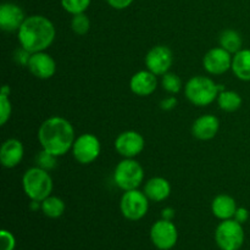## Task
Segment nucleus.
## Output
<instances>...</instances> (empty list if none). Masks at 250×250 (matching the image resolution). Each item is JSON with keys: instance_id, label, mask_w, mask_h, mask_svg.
Instances as JSON below:
<instances>
[{"instance_id": "obj_4", "label": "nucleus", "mask_w": 250, "mask_h": 250, "mask_svg": "<svg viewBox=\"0 0 250 250\" xmlns=\"http://www.w3.org/2000/svg\"><path fill=\"white\" fill-rule=\"evenodd\" d=\"M23 192L31 200L43 202L53 192V178L49 175V171L38 167H31L24 172L22 177Z\"/></svg>"}, {"instance_id": "obj_2", "label": "nucleus", "mask_w": 250, "mask_h": 250, "mask_svg": "<svg viewBox=\"0 0 250 250\" xmlns=\"http://www.w3.org/2000/svg\"><path fill=\"white\" fill-rule=\"evenodd\" d=\"M56 31L53 22L42 15H32L26 17L24 22L17 31L20 45L28 51L39 53L45 51L53 44Z\"/></svg>"}, {"instance_id": "obj_24", "label": "nucleus", "mask_w": 250, "mask_h": 250, "mask_svg": "<svg viewBox=\"0 0 250 250\" xmlns=\"http://www.w3.org/2000/svg\"><path fill=\"white\" fill-rule=\"evenodd\" d=\"M34 161H36L38 167L43 168V170L45 171H51L56 167V165H58V156H55L54 154L42 149L39 153H37Z\"/></svg>"}, {"instance_id": "obj_7", "label": "nucleus", "mask_w": 250, "mask_h": 250, "mask_svg": "<svg viewBox=\"0 0 250 250\" xmlns=\"http://www.w3.org/2000/svg\"><path fill=\"white\" fill-rule=\"evenodd\" d=\"M120 209L125 219L129 221H138L148 212L149 199L146 193L138 189L126 190L120 200Z\"/></svg>"}, {"instance_id": "obj_3", "label": "nucleus", "mask_w": 250, "mask_h": 250, "mask_svg": "<svg viewBox=\"0 0 250 250\" xmlns=\"http://www.w3.org/2000/svg\"><path fill=\"white\" fill-rule=\"evenodd\" d=\"M222 90H225L224 87L205 76L192 77L185 88L186 97L195 106H208L217 100L219 93Z\"/></svg>"}, {"instance_id": "obj_15", "label": "nucleus", "mask_w": 250, "mask_h": 250, "mask_svg": "<svg viewBox=\"0 0 250 250\" xmlns=\"http://www.w3.org/2000/svg\"><path fill=\"white\" fill-rule=\"evenodd\" d=\"M129 88L132 93L139 97H149L158 88L156 75L149 70H142L134 73L129 81Z\"/></svg>"}, {"instance_id": "obj_5", "label": "nucleus", "mask_w": 250, "mask_h": 250, "mask_svg": "<svg viewBox=\"0 0 250 250\" xmlns=\"http://www.w3.org/2000/svg\"><path fill=\"white\" fill-rule=\"evenodd\" d=\"M144 170L141 164L134 159H126L120 161L114 171V182L120 189H138L143 183Z\"/></svg>"}, {"instance_id": "obj_1", "label": "nucleus", "mask_w": 250, "mask_h": 250, "mask_svg": "<svg viewBox=\"0 0 250 250\" xmlns=\"http://www.w3.org/2000/svg\"><path fill=\"white\" fill-rule=\"evenodd\" d=\"M75 139V129L71 122L60 116L49 117L38 129V141L42 149L58 158L72 149Z\"/></svg>"}, {"instance_id": "obj_16", "label": "nucleus", "mask_w": 250, "mask_h": 250, "mask_svg": "<svg viewBox=\"0 0 250 250\" xmlns=\"http://www.w3.org/2000/svg\"><path fill=\"white\" fill-rule=\"evenodd\" d=\"M24 155V148L21 141L10 138L2 143L0 149V161L6 168H14L22 161Z\"/></svg>"}, {"instance_id": "obj_30", "label": "nucleus", "mask_w": 250, "mask_h": 250, "mask_svg": "<svg viewBox=\"0 0 250 250\" xmlns=\"http://www.w3.org/2000/svg\"><path fill=\"white\" fill-rule=\"evenodd\" d=\"M32 53L28 51L27 49H24L23 46H20L15 50L14 53V60L17 65H21V66H28L29 62V59H31Z\"/></svg>"}, {"instance_id": "obj_21", "label": "nucleus", "mask_w": 250, "mask_h": 250, "mask_svg": "<svg viewBox=\"0 0 250 250\" xmlns=\"http://www.w3.org/2000/svg\"><path fill=\"white\" fill-rule=\"evenodd\" d=\"M219 43L221 48H224L225 50H227L231 54L238 53L239 50H242V46H243V39L242 36L234 29H225L220 33Z\"/></svg>"}, {"instance_id": "obj_9", "label": "nucleus", "mask_w": 250, "mask_h": 250, "mask_svg": "<svg viewBox=\"0 0 250 250\" xmlns=\"http://www.w3.org/2000/svg\"><path fill=\"white\" fill-rule=\"evenodd\" d=\"M150 239L159 250H170L177 243L178 231L172 221L161 219L151 226Z\"/></svg>"}, {"instance_id": "obj_12", "label": "nucleus", "mask_w": 250, "mask_h": 250, "mask_svg": "<svg viewBox=\"0 0 250 250\" xmlns=\"http://www.w3.org/2000/svg\"><path fill=\"white\" fill-rule=\"evenodd\" d=\"M233 56L221 46L212 48L205 54L203 59V66L210 75H222L232 68Z\"/></svg>"}, {"instance_id": "obj_11", "label": "nucleus", "mask_w": 250, "mask_h": 250, "mask_svg": "<svg viewBox=\"0 0 250 250\" xmlns=\"http://www.w3.org/2000/svg\"><path fill=\"white\" fill-rule=\"evenodd\" d=\"M146 146L143 136L136 131H125L115 139V149L121 156L126 159H134L138 156Z\"/></svg>"}, {"instance_id": "obj_8", "label": "nucleus", "mask_w": 250, "mask_h": 250, "mask_svg": "<svg viewBox=\"0 0 250 250\" xmlns=\"http://www.w3.org/2000/svg\"><path fill=\"white\" fill-rule=\"evenodd\" d=\"M102 146L97 136L92 133H83L75 139L72 146V154L76 161L82 165L94 163L100 155Z\"/></svg>"}, {"instance_id": "obj_32", "label": "nucleus", "mask_w": 250, "mask_h": 250, "mask_svg": "<svg viewBox=\"0 0 250 250\" xmlns=\"http://www.w3.org/2000/svg\"><path fill=\"white\" fill-rule=\"evenodd\" d=\"M176 106H177V99H176V97L165 98L160 103V107L164 111H170V110L175 109Z\"/></svg>"}, {"instance_id": "obj_33", "label": "nucleus", "mask_w": 250, "mask_h": 250, "mask_svg": "<svg viewBox=\"0 0 250 250\" xmlns=\"http://www.w3.org/2000/svg\"><path fill=\"white\" fill-rule=\"evenodd\" d=\"M233 219L236 220L237 222H239V224H242V225L246 224L249 219L248 209H246V208H238L236 211V214H234Z\"/></svg>"}, {"instance_id": "obj_26", "label": "nucleus", "mask_w": 250, "mask_h": 250, "mask_svg": "<svg viewBox=\"0 0 250 250\" xmlns=\"http://www.w3.org/2000/svg\"><path fill=\"white\" fill-rule=\"evenodd\" d=\"M71 28L77 36H84L90 29V21L84 12L82 14L73 15L71 20Z\"/></svg>"}, {"instance_id": "obj_19", "label": "nucleus", "mask_w": 250, "mask_h": 250, "mask_svg": "<svg viewBox=\"0 0 250 250\" xmlns=\"http://www.w3.org/2000/svg\"><path fill=\"white\" fill-rule=\"evenodd\" d=\"M237 209H238V207H237L236 200L229 194L216 195L211 203L212 214L221 221L233 219Z\"/></svg>"}, {"instance_id": "obj_17", "label": "nucleus", "mask_w": 250, "mask_h": 250, "mask_svg": "<svg viewBox=\"0 0 250 250\" xmlns=\"http://www.w3.org/2000/svg\"><path fill=\"white\" fill-rule=\"evenodd\" d=\"M220 121L214 115H203L192 125V134L199 141H210L217 134Z\"/></svg>"}, {"instance_id": "obj_20", "label": "nucleus", "mask_w": 250, "mask_h": 250, "mask_svg": "<svg viewBox=\"0 0 250 250\" xmlns=\"http://www.w3.org/2000/svg\"><path fill=\"white\" fill-rule=\"evenodd\" d=\"M231 70L237 78L250 82V49H242L234 54Z\"/></svg>"}, {"instance_id": "obj_29", "label": "nucleus", "mask_w": 250, "mask_h": 250, "mask_svg": "<svg viewBox=\"0 0 250 250\" xmlns=\"http://www.w3.org/2000/svg\"><path fill=\"white\" fill-rule=\"evenodd\" d=\"M0 241H1L0 250H14L16 247V239H15L14 234L6 229H2L0 232Z\"/></svg>"}, {"instance_id": "obj_6", "label": "nucleus", "mask_w": 250, "mask_h": 250, "mask_svg": "<svg viewBox=\"0 0 250 250\" xmlns=\"http://www.w3.org/2000/svg\"><path fill=\"white\" fill-rule=\"evenodd\" d=\"M215 242L221 250H239L244 243V229L234 219L220 222L215 231Z\"/></svg>"}, {"instance_id": "obj_22", "label": "nucleus", "mask_w": 250, "mask_h": 250, "mask_svg": "<svg viewBox=\"0 0 250 250\" xmlns=\"http://www.w3.org/2000/svg\"><path fill=\"white\" fill-rule=\"evenodd\" d=\"M217 104L222 111L226 112H234L242 106L243 99L241 95L234 90H222L219 93L217 97Z\"/></svg>"}, {"instance_id": "obj_28", "label": "nucleus", "mask_w": 250, "mask_h": 250, "mask_svg": "<svg viewBox=\"0 0 250 250\" xmlns=\"http://www.w3.org/2000/svg\"><path fill=\"white\" fill-rule=\"evenodd\" d=\"M12 106L11 102L9 99V94L1 93L0 94V125L4 126L7 121H9L10 116H11Z\"/></svg>"}, {"instance_id": "obj_18", "label": "nucleus", "mask_w": 250, "mask_h": 250, "mask_svg": "<svg viewBox=\"0 0 250 250\" xmlns=\"http://www.w3.org/2000/svg\"><path fill=\"white\" fill-rule=\"evenodd\" d=\"M144 193L151 202L160 203L167 199L171 194V185L166 178L153 177L144 186Z\"/></svg>"}, {"instance_id": "obj_25", "label": "nucleus", "mask_w": 250, "mask_h": 250, "mask_svg": "<svg viewBox=\"0 0 250 250\" xmlns=\"http://www.w3.org/2000/svg\"><path fill=\"white\" fill-rule=\"evenodd\" d=\"M161 85H163L164 90H166L170 94H177L182 89V81L176 73L168 71L161 78Z\"/></svg>"}, {"instance_id": "obj_31", "label": "nucleus", "mask_w": 250, "mask_h": 250, "mask_svg": "<svg viewBox=\"0 0 250 250\" xmlns=\"http://www.w3.org/2000/svg\"><path fill=\"white\" fill-rule=\"evenodd\" d=\"M107 4L116 10H124L131 6L134 0H106Z\"/></svg>"}, {"instance_id": "obj_27", "label": "nucleus", "mask_w": 250, "mask_h": 250, "mask_svg": "<svg viewBox=\"0 0 250 250\" xmlns=\"http://www.w3.org/2000/svg\"><path fill=\"white\" fill-rule=\"evenodd\" d=\"M90 1L92 0H61V5L66 12L73 16V15L85 12V10L89 7Z\"/></svg>"}, {"instance_id": "obj_13", "label": "nucleus", "mask_w": 250, "mask_h": 250, "mask_svg": "<svg viewBox=\"0 0 250 250\" xmlns=\"http://www.w3.org/2000/svg\"><path fill=\"white\" fill-rule=\"evenodd\" d=\"M26 20L24 11L15 2H4L0 6V28L5 32L19 31Z\"/></svg>"}, {"instance_id": "obj_34", "label": "nucleus", "mask_w": 250, "mask_h": 250, "mask_svg": "<svg viewBox=\"0 0 250 250\" xmlns=\"http://www.w3.org/2000/svg\"><path fill=\"white\" fill-rule=\"evenodd\" d=\"M175 216H176L175 209H172V208H170V207L165 208V209L161 211V219H164V220H168V221H172V220L175 219Z\"/></svg>"}, {"instance_id": "obj_23", "label": "nucleus", "mask_w": 250, "mask_h": 250, "mask_svg": "<svg viewBox=\"0 0 250 250\" xmlns=\"http://www.w3.org/2000/svg\"><path fill=\"white\" fill-rule=\"evenodd\" d=\"M66 205L63 200L59 197L49 195L42 202V211L49 219H59L65 212Z\"/></svg>"}, {"instance_id": "obj_14", "label": "nucleus", "mask_w": 250, "mask_h": 250, "mask_svg": "<svg viewBox=\"0 0 250 250\" xmlns=\"http://www.w3.org/2000/svg\"><path fill=\"white\" fill-rule=\"evenodd\" d=\"M28 70L39 80H49L56 72V62L45 51L32 54L28 62Z\"/></svg>"}, {"instance_id": "obj_10", "label": "nucleus", "mask_w": 250, "mask_h": 250, "mask_svg": "<svg viewBox=\"0 0 250 250\" xmlns=\"http://www.w3.org/2000/svg\"><path fill=\"white\" fill-rule=\"evenodd\" d=\"M173 62V54L166 45H155L146 53V70L156 76H164L170 71Z\"/></svg>"}]
</instances>
